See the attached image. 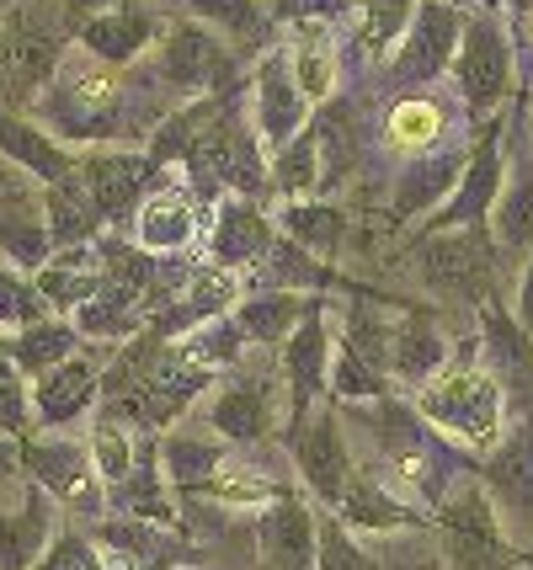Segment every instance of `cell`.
I'll return each instance as SVG.
<instances>
[{
    "mask_svg": "<svg viewBox=\"0 0 533 570\" xmlns=\"http://www.w3.org/2000/svg\"><path fill=\"white\" fill-rule=\"evenodd\" d=\"M219 464L225 453L208 438H187V432H171L160 443V470H166V485H204V480H219Z\"/></svg>",
    "mask_w": 533,
    "mask_h": 570,
    "instance_id": "28",
    "label": "cell"
},
{
    "mask_svg": "<svg viewBox=\"0 0 533 570\" xmlns=\"http://www.w3.org/2000/svg\"><path fill=\"white\" fill-rule=\"evenodd\" d=\"M193 229H198V214H193L187 193H155L139 208V224H134V235H139L145 250H181L193 240Z\"/></svg>",
    "mask_w": 533,
    "mask_h": 570,
    "instance_id": "24",
    "label": "cell"
},
{
    "mask_svg": "<svg viewBox=\"0 0 533 570\" xmlns=\"http://www.w3.org/2000/svg\"><path fill=\"white\" fill-rule=\"evenodd\" d=\"M27 464H32V474L49 485V491H59V497L70 501V507H102V491H97V464H91V453L76 443H32L27 448Z\"/></svg>",
    "mask_w": 533,
    "mask_h": 570,
    "instance_id": "13",
    "label": "cell"
},
{
    "mask_svg": "<svg viewBox=\"0 0 533 570\" xmlns=\"http://www.w3.org/2000/svg\"><path fill=\"white\" fill-rule=\"evenodd\" d=\"M315 570H368V554L347 539L342 522H320V544H315Z\"/></svg>",
    "mask_w": 533,
    "mask_h": 570,
    "instance_id": "40",
    "label": "cell"
},
{
    "mask_svg": "<svg viewBox=\"0 0 533 570\" xmlns=\"http://www.w3.org/2000/svg\"><path fill=\"white\" fill-rule=\"evenodd\" d=\"M336 512H342V528H374V533H406V528H416L411 507L389 497L384 480H374V474H353V485H347V497L336 501Z\"/></svg>",
    "mask_w": 533,
    "mask_h": 570,
    "instance_id": "19",
    "label": "cell"
},
{
    "mask_svg": "<svg viewBox=\"0 0 533 570\" xmlns=\"http://www.w3.org/2000/svg\"><path fill=\"white\" fill-rule=\"evenodd\" d=\"M278 181L288 193H309V187L320 181V139H315V134H299V145L283 149Z\"/></svg>",
    "mask_w": 533,
    "mask_h": 570,
    "instance_id": "39",
    "label": "cell"
},
{
    "mask_svg": "<svg viewBox=\"0 0 533 570\" xmlns=\"http://www.w3.org/2000/svg\"><path fill=\"white\" fill-rule=\"evenodd\" d=\"M43 321V298L27 288L17 273H0V325H38Z\"/></svg>",
    "mask_w": 533,
    "mask_h": 570,
    "instance_id": "42",
    "label": "cell"
},
{
    "mask_svg": "<svg viewBox=\"0 0 533 570\" xmlns=\"http://www.w3.org/2000/svg\"><path fill=\"white\" fill-rule=\"evenodd\" d=\"M330 384H336V400H374L384 395V373L368 368L353 347H342L330 357Z\"/></svg>",
    "mask_w": 533,
    "mask_h": 570,
    "instance_id": "38",
    "label": "cell"
},
{
    "mask_svg": "<svg viewBox=\"0 0 533 570\" xmlns=\"http://www.w3.org/2000/svg\"><path fill=\"white\" fill-rule=\"evenodd\" d=\"M27 426V395L17 384V368L0 357V432H22Z\"/></svg>",
    "mask_w": 533,
    "mask_h": 570,
    "instance_id": "45",
    "label": "cell"
},
{
    "mask_svg": "<svg viewBox=\"0 0 533 570\" xmlns=\"http://www.w3.org/2000/svg\"><path fill=\"white\" fill-rule=\"evenodd\" d=\"M118 101H124V86H118L112 65H102V59L97 65H70L65 80H59V91H53V118L70 134H86V128L112 124Z\"/></svg>",
    "mask_w": 533,
    "mask_h": 570,
    "instance_id": "7",
    "label": "cell"
},
{
    "mask_svg": "<svg viewBox=\"0 0 533 570\" xmlns=\"http://www.w3.org/2000/svg\"><path fill=\"white\" fill-rule=\"evenodd\" d=\"M267 250H273V229L261 219V208L246 198H229L225 214H219V229H214V256L235 273V267H251Z\"/></svg>",
    "mask_w": 533,
    "mask_h": 570,
    "instance_id": "18",
    "label": "cell"
},
{
    "mask_svg": "<svg viewBox=\"0 0 533 570\" xmlns=\"http://www.w3.org/2000/svg\"><path fill=\"white\" fill-rule=\"evenodd\" d=\"M496 187H502V166H496V134H485L481 149H475V160L464 166V176H458L454 198L437 208V229H464V224H475L491 208V198H496Z\"/></svg>",
    "mask_w": 533,
    "mask_h": 570,
    "instance_id": "14",
    "label": "cell"
},
{
    "mask_svg": "<svg viewBox=\"0 0 533 570\" xmlns=\"http://www.w3.org/2000/svg\"><path fill=\"white\" fill-rule=\"evenodd\" d=\"M38 570H112V560H102L80 533H59L53 549L38 560Z\"/></svg>",
    "mask_w": 533,
    "mask_h": 570,
    "instance_id": "43",
    "label": "cell"
},
{
    "mask_svg": "<svg viewBox=\"0 0 533 570\" xmlns=\"http://www.w3.org/2000/svg\"><path fill=\"white\" fill-rule=\"evenodd\" d=\"M235 70L225 38L204 22H177L166 32V49H160V75L177 86V91H219Z\"/></svg>",
    "mask_w": 533,
    "mask_h": 570,
    "instance_id": "6",
    "label": "cell"
},
{
    "mask_svg": "<svg viewBox=\"0 0 533 570\" xmlns=\"http://www.w3.org/2000/svg\"><path fill=\"white\" fill-rule=\"evenodd\" d=\"M278 17H294V22H326L342 0H267Z\"/></svg>",
    "mask_w": 533,
    "mask_h": 570,
    "instance_id": "46",
    "label": "cell"
},
{
    "mask_svg": "<svg viewBox=\"0 0 533 570\" xmlns=\"http://www.w3.org/2000/svg\"><path fill=\"white\" fill-rule=\"evenodd\" d=\"M187 155V166L198 181H214V187H235L240 198L246 193H261L267 181V166H261V149L246 128L225 118V112H181L177 124L160 128V155Z\"/></svg>",
    "mask_w": 533,
    "mask_h": 570,
    "instance_id": "1",
    "label": "cell"
},
{
    "mask_svg": "<svg viewBox=\"0 0 533 570\" xmlns=\"http://www.w3.org/2000/svg\"><path fill=\"white\" fill-rule=\"evenodd\" d=\"M288 453H294V464L305 474V485L326 501V507H336V501L347 497V485H353L357 470H353V453H347V438H342V422H336L330 405H315L305 416H294Z\"/></svg>",
    "mask_w": 533,
    "mask_h": 570,
    "instance_id": "3",
    "label": "cell"
},
{
    "mask_svg": "<svg viewBox=\"0 0 533 570\" xmlns=\"http://www.w3.org/2000/svg\"><path fill=\"white\" fill-rule=\"evenodd\" d=\"M91 464L107 485H124L134 474V432H128L118 416H102L97 422V438H91Z\"/></svg>",
    "mask_w": 533,
    "mask_h": 570,
    "instance_id": "35",
    "label": "cell"
},
{
    "mask_svg": "<svg viewBox=\"0 0 533 570\" xmlns=\"http://www.w3.org/2000/svg\"><path fill=\"white\" fill-rule=\"evenodd\" d=\"M512 11H517V17H533V0H512Z\"/></svg>",
    "mask_w": 533,
    "mask_h": 570,
    "instance_id": "48",
    "label": "cell"
},
{
    "mask_svg": "<svg viewBox=\"0 0 533 570\" xmlns=\"http://www.w3.org/2000/svg\"><path fill=\"white\" fill-rule=\"evenodd\" d=\"M458 166H464L458 155L454 160H422V166H411L406 181H401V198H395V214L411 219V214H422L432 198H443L448 187H458V176H454Z\"/></svg>",
    "mask_w": 533,
    "mask_h": 570,
    "instance_id": "34",
    "label": "cell"
},
{
    "mask_svg": "<svg viewBox=\"0 0 533 570\" xmlns=\"http://www.w3.org/2000/svg\"><path fill=\"white\" fill-rule=\"evenodd\" d=\"M305 315V298L273 288V294H251L246 304H235V325L251 336V342H288L294 325Z\"/></svg>",
    "mask_w": 533,
    "mask_h": 570,
    "instance_id": "25",
    "label": "cell"
},
{
    "mask_svg": "<svg viewBox=\"0 0 533 570\" xmlns=\"http://www.w3.org/2000/svg\"><path fill=\"white\" fill-rule=\"evenodd\" d=\"M225 304H235V273L229 267H219V273H198L193 283H187V294H181V315L171 325L181 321H214Z\"/></svg>",
    "mask_w": 533,
    "mask_h": 570,
    "instance_id": "36",
    "label": "cell"
},
{
    "mask_svg": "<svg viewBox=\"0 0 533 570\" xmlns=\"http://www.w3.org/2000/svg\"><path fill=\"white\" fill-rule=\"evenodd\" d=\"M288 65H294V80H299L305 101L330 97L342 59H336V49H330L326 22H299V32H294V49H288Z\"/></svg>",
    "mask_w": 533,
    "mask_h": 570,
    "instance_id": "21",
    "label": "cell"
},
{
    "mask_svg": "<svg viewBox=\"0 0 533 570\" xmlns=\"http://www.w3.org/2000/svg\"><path fill=\"white\" fill-rule=\"evenodd\" d=\"M43 533H49V507L38 491H27L22 512H0V570H27L32 566V554L43 544Z\"/></svg>",
    "mask_w": 533,
    "mask_h": 570,
    "instance_id": "27",
    "label": "cell"
},
{
    "mask_svg": "<svg viewBox=\"0 0 533 570\" xmlns=\"http://www.w3.org/2000/svg\"><path fill=\"white\" fill-rule=\"evenodd\" d=\"M0 149L11 155V160H22L32 176H43V181H65L70 176V155L53 145L49 134H38L32 124H17V118H0Z\"/></svg>",
    "mask_w": 533,
    "mask_h": 570,
    "instance_id": "26",
    "label": "cell"
},
{
    "mask_svg": "<svg viewBox=\"0 0 533 570\" xmlns=\"http://www.w3.org/2000/svg\"><path fill=\"white\" fill-rule=\"evenodd\" d=\"M283 224H288V240L299 250H315V256H330V250L342 246V214L336 208H320V203H294L288 214H283Z\"/></svg>",
    "mask_w": 533,
    "mask_h": 570,
    "instance_id": "32",
    "label": "cell"
},
{
    "mask_svg": "<svg viewBox=\"0 0 533 570\" xmlns=\"http://www.w3.org/2000/svg\"><path fill=\"white\" fill-rule=\"evenodd\" d=\"M309 101L294 80V65H288V49L267 53L261 70H256V124H261V139L267 145H288L299 124H305Z\"/></svg>",
    "mask_w": 533,
    "mask_h": 570,
    "instance_id": "10",
    "label": "cell"
},
{
    "mask_svg": "<svg viewBox=\"0 0 533 570\" xmlns=\"http://www.w3.org/2000/svg\"><path fill=\"white\" fill-rule=\"evenodd\" d=\"M443 128H448V118H443V107L427 97H406L389 107V118H384V134H389V145L395 149H427L443 139Z\"/></svg>",
    "mask_w": 533,
    "mask_h": 570,
    "instance_id": "31",
    "label": "cell"
},
{
    "mask_svg": "<svg viewBox=\"0 0 533 570\" xmlns=\"http://www.w3.org/2000/svg\"><path fill=\"white\" fill-rule=\"evenodd\" d=\"M422 422L443 426L454 443L475 448V453H491L502 448V390L485 368H443L422 390Z\"/></svg>",
    "mask_w": 533,
    "mask_h": 570,
    "instance_id": "2",
    "label": "cell"
},
{
    "mask_svg": "<svg viewBox=\"0 0 533 570\" xmlns=\"http://www.w3.org/2000/svg\"><path fill=\"white\" fill-rule=\"evenodd\" d=\"M267 262H273V283H283V288H294V283H320V267L309 262V250H299L294 240H278V246L267 250Z\"/></svg>",
    "mask_w": 533,
    "mask_h": 570,
    "instance_id": "44",
    "label": "cell"
},
{
    "mask_svg": "<svg viewBox=\"0 0 533 570\" xmlns=\"http://www.w3.org/2000/svg\"><path fill=\"white\" fill-rule=\"evenodd\" d=\"M491 512L517 544H533V443L512 438L491 459Z\"/></svg>",
    "mask_w": 533,
    "mask_h": 570,
    "instance_id": "8",
    "label": "cell"
},
{
    "mask_svg": "<svg viewBox=\"0 0 533 570\" xmlns=\"http://www.w3.org/2000/svg\"><path fill=\"white\" fill-rule=\"evenodd\" d=\"M517 325L533 331V262H529V277H523V294H517Z\"/></svg>",
    "mask_w": 533,
    "mask_h": 570,
    "instance_id": "47",
    "label": "cell"
},
{
    "mask_svg": "<svg viewBox=\"0 0 533 570\" xmlns=\"http://www.w3.org/2000/svg\"><path fill=\"white\" fill-rule=\"evenodd\" d=\"M443 368H448V342H443L437 325H427L422 315H411L401 331H389V373H395V379L432 384Z\"/></svg>",
    "mask_w": 533,
    "mask_h": 570,
    "instance_id": "16",
    "label": "cell"
},
{
    "mask_svg": "<svg viewBox=\"0 0 533 570\" xmlns=\"http://www.w3.org/2000/svg\"><path fill=\"white\" fill-rule=\"evenodd\" d=\"M458 49V22L448 6H422L406 27V49L395 53V80H432Z\"/></svg>",
    "mask_w": 533,
    "mask_h": 570,
    "instance_id": "11",
    "label": "cell"
},
{
    "mask_svg": "<svg viewBox=\"0 0 533 570\" xmlns=\"http://www.w3.org/2000/svg\"><path fill=\"white\" fill-rule=\"evenodd\" d=\"M363 11V49L368 53H384L389 49V38L401 32V27H411V0H363L357 6Z\"/></svg>",
    "mask_w": 533,
    "mask_h": 570,
    "instance_id": "37",
    "label": "cell"
},
{
    "mask_svg": "<svg viewBox=\"0 0 533 570\" xmlns=\"http://www.w3.org/2000/svg\"><path fill=\"white\" fill-rule=\"evenodd\" d=\"M76 352V336L65 331V325H22V336H17V347H11V363L27 373H43V368H59L65 357Z\"/></svg>",
    "mask_w": 533,
    "mask_h": 570,
    "instance_id": "33",
    "label": "cell"
},
{
    "mask_svg": "<svg viewBox=\"0 0 533 570\" xmlns=\"http://www.w3.org/2000/svg\"><path fill=\"white\" fill-rule=\"evenodd\" d=\"M145 160H134V155H91L86 166H80V181H86V198L97 214L107 219H118L128 203L139 198V187H145Z\"/></svg>",
    "mask_w": 533,
    "mask_h": 570,
    "instance_id": "17",
    "label": "cell"
},
{
    "mask_svg": "<svg viewBox=\"0 0 533 570\" xmlns=\"http://www.w3.org/2000/svg\"><path fill=\"white\" fill-rule=\"evenodd\" d=\"M97 395V368L80 363V357H65L59 368H49L38 379V416L43 422H70L86 411V400Z\"/></svg>",
    "mask_w": 533,
    "mask_h": 570,
    "instance_id": "23",
    "label": "cell"
},
{
    "mask_svg": "<svg viewBox=\"0 0 533 570\" xmlns=\"http://www.w3.org/2000/svg\"><path fill=\"white\" fill-rule=\"evenodd\" d=\"M53 65V49L43 38H0V97H17V91H32L43 86V75Z\"/></svg>",
    "mask_w": 533,
    "mask_h": 570,
    "instance_id": "30",
    "label": "cell"
},
{
    "mask_svg": "<svg viewBox=\"0 0 533 570\" xmlns=\"http://www.w3.org/2000/svg\"><path fill=\"white\" fill-rule=\"evenodd\" d=\"M496 240L507 250L533 246V155L512 160V176L496 187Z\"/></svg>",
    "mask_w": 533,
    "mask_h": 570,
    "instance_id": "22",
    "label": "cell"
},
{
    "mask_svg": "<svg viewBox=\"0 0 533 570\" xmlns=\"http://www.w3.org/2000/svg\"><path fill=\"white\" fill-rule=\"evenodd\" d=\"M283 368H288V395H294V416H305L320 405V384H326L330 368V347H326V325H320V309L305 304V315L288 336V352H283Z\"/></svg>",
    "mask_w": 533,
    "mask_h": 570,
    "instance_id": "12",
    "label": "cell"
},
{
    "mask_svg": "<svg viewBox=\"0 0 533 570\" xmlns=\"http://www.w3.org/2000/svg\"><path fill=\"white\" fill-rule=\"evenodd\" d=\"M198 6V17H208V22H225L235 38H256L261 32V0H193Z\"/></svg>",
    "mask_w": 533,
    "mask_h": 570,
    "instance_id": "41",
    "label": "cell"
},
{
    "mask_svg": "<svg viewBox=\"0 0 533 570\" xmlns=\"http://www.w3.org/2000/svg\"><path fill=\"white\" fill-rule=\"evenodd\" d=\"M150 32H155V22L145 11H107V17H91V22L80 27V43L102 65H128V59H139V53L150 49Z\"/></svg>",
    "mask_w": 533,
    "mask_h": 570,
    "instance_id": "20",
    "label": "cell"
},
{
    "mask_svg": "<svg viewBox=\"0 0 533 570\" xmlns=\"http://www.w3.org/2000/svg\"><path fill=\"white\" fill-rule=\"evenodd\" d=\"M411 262L437 298H485L491 288V256L475 229H443V235L422 240Z\"/></svg>",
    "mask_w": 533,
    "mask_h": 570,
    "instance_id": "4",
    "label": "cell"
},
{
    "mask_svg": "<svg viewBox=\"0 0 533 570\" xmlns=\"http://www.w3.org/2000/svg\"><path fill=\"white\" fill-rule=\"evenodd\" d=\"M240 352H246V331H240L235 321H225V315H214V321L193 325V336L177 347V357L187 363V368L208 373V368H229Z\"/></svg>",
    "mask_w": 533,
    "mask_h": 570,
    "instance_id": "29",
    "label": "cell"
},
{
    "mask_svg": "<svg viewBox=\"0 0 533 570\" xmlns=\"http://www.w3.org/2000/svg\"><path fill=\"white\" fill-rule=\"evenodd\" d=\"M256 544H261V554H267L273 570H315V544H320L315 512L294 497L273 501V507L256 518Z\"/></svg>",
    "mask_w": 533,
    "mask_h": 570,
    "instance_id": "9",
    "label": "cell"
},
{
    "mask_svg": "<svg viewBox=\"0 0 533 570\" xmlns=\"http://www.w3.org/2000/svg\"><path fill=\"white\" fill-rule=\"evenodd\" d=\"M454 75H458V91H464V101H470V112H491L496 101L507 97L512 49H507V32L491 22V17H475V22L458 32Z\"/></svg>",
    "mask_w": 533,
    "mask_h": 570,
    "instance_id": "5",
    "label": "cell"
},
{
    "mask_svg": "<svg viewBox=\"0 0 533 570\" xmlns=\"http://www.w3.org/2000/svg\"><path fill=\"white\" fill-rule=\"evenodd\" d=\"M208 426H214L219 438H229V443H256V438H267V432H273V390L256 384V379L229 384L225 395L208 405Z\"/></svg>",
    "mask_w": 533,
    "mask_h": 570,
    "instance_id": "15",
    "label": "cell"
}]
</instances>
